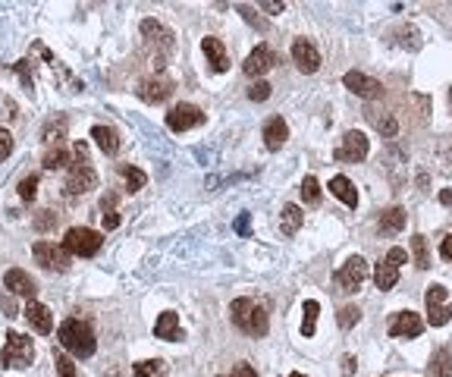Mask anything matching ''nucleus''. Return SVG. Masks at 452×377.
Instances as JSON below:
<instances>
[{"mask_svg": "<svg viewBox=\"0 0 452 377\" xmlns=\"http://www.w3.org/2000/svg\"><path fill=\"white\" fill-rule=\"evenodd\" d=\"M10 154H13V136L6 129H0V161H6Z\"/></svg>", "mask_w": 452, "mask_h": 377, "instance_id": "obj_43", "label": "nucleus"}, {"mask_svg": "<svg viewBox=\"0 0 452 377\" xmlns=\"http://www.w3.org/2000/svg\"><path fill=\"white\" fill-rule=\"evenodd\" d=\"M292 60H296V66L308 76L321 69V54H317V47L308 41V38H296V41H292Z\"/></svg>", "mask_w": 452, "mask_h": 377, "instance_id": "obj_14", "label": "nucleus"}, {"mask_svg": "<svg viewBox=\"0 0 452 377\" xmlns=\"http://www.w3.org/2000/svg\"><path fill=\"white\" fill-rule=\"evenodd\" d=\"M374 283H377V289H393L396 283H399V264H393L390 258H383L377 267H374Z\"/></svg>", "mask_w": 452, "mask_h": 377, "instance_id": "obj_25", "label": "nucleus"}, {"mask_svg": "<svg viewBox=\"0 0 452 377\" xmlns=\"http://www.w3.org/2000/svg\"><path fill=\"white\" fill-rule=\"evenodd\" d=\"M229 318H233V324L248 336H267V330H271L267 308L261 302H255V298H236V302L229 305Z\"/></svg>", "mask_w": 452, "mask_h": 377, "instance_id": "obj_2", "label": "nucleus"}, {"mask_svg": "<svg viewBox=\"0 0 452 377\" xmlns=\"http://www.w3.org/2000/svg\"><path fill=\"white\" fill-rule=\"evenodd\" d=\"M330 195H336L343 204H348V208H358V192H355L352 179L348 176H333L330 179Z\"/></svg>", "mask_w": 452, "mask_h": 377, "instance_id": "obj_23", "label": "nucleus"}, {"mask_svg": "<svg viewBox=\"0 0 452 377\" xmlns=\"http://www.w3.org/2000/svg\"><path fill=\"white\" fill-rule=\"evenodd\" d=\"M69 161H73V154H69L66 148H60V145H57V148H51V151L44 154L41 167H44V170H60V167H66Z\"/></svg>", "mask_w": 452, "mask_h": 377, "instance_id": "obj_34", "label": "nucleus"}, {"mask_svg": "<svg viewBox=\"0 0 452 377\" xmlns=\"http://www.w3.org/2000/svg\"><path fill=\"white\" fill-rule=\"evenodd\" d=\"M204 123V110L195 107V104H176L170 107L166 114V129L173 132H186V129H195V126Z\"/></svg>", "mask_w": 452, "mask_h": 377, "instance_id": "obj_11", "label": "nucleus"}, {"mask_svg": "<svg viewBox=\"0 0 452 377\" xmlns=\"http://www.w3.org/2000/svg\"><path fill=\"white\" fill-rule=\"evenodd\" d=\"M141 35H145V41L148 44H161L164 51H170L173 47V31L164 26V22H157V19H145L141 22Z\"/></svg>", "mask_w": 452, "mask_h": 377, "instance_id": "obj_20", "label": "nucleus"}, {"mask_svg": "<svg viewBox=\"0 0 452 377\" xmlns=\"http://www.w3.org/2000/svg\"><path fill=\"white\" fill-rule=\"evenodd\" d=\"M301 223H305V211L298 208V204H283L280 211V230L286 236H296L301 230Z\"/></svg>", "mask_w": 452, "mask_h": 377, "instance_id": "obj_24", "label": "nucleus"}, {"mask_svg": "<svg viewBox=\"0 0 452 377\" xmlns=\"http://www.w3.org/2000/svg\"><path fill=\"white\" fill-rule=\"evenodd\" d=\"M201 51H204V57H208V63L214 66V73H226L229 69V54H226V47L220 38H204L201 41Z\"/></svg>", "mask_w": 452, "mask_h": 377, "instance_id": "obj_19", "label": "nucleus"}, {"mask_svg": "<svg viewBox=\"0 0 452 377\" xmlns=\"http://www.w3.org/2000/svg\"><path fill=\"white\" fill-rule=\"evenodd\" d=\"M57 340L63 346V352L76 358H91L94 349H98V340H94V330L79 318H66L57 330Z\"/></svg>", "mask_w": 452, "mask_h": 377, "instance_id": "obj_1", "label": "nucleus"}, {"mask_svg": "<svg viewBox=\"0 0 452 377\" xmlns=\"http://www.w3.org/2000/svg\"><path fill=\"white\" fill-rule=\"evenodd\" d=\"M386 258H390L393 264H406V261H408L406 248H390V251H386Z\"/></svg>", "mask_w": 452, "mask_h": 377, "instance_id": "obj_45", "label": "nucleus"}, {"mask_svg": "<svg viewBox=\"0 0 452 377\" xmlns=\"http://www.w3.org/2000/svg\"><path fill=\"white\" fill-rule=\"evenodd\" d=\"M298 192H301V201L305 204H321V183H317L314 176H305L301 179V186H298Z\"/></svg>", "mask_w": 452, "mask_h": 377, "instance_id": "obj_35", "label": "nucleus"}, {"mask_svg": "<svg viewBox=\"0 0 452 377\" xmlns=\"http://www.w3.org/2000/svg\"><path fill=\"white\" fill-rule=\"evenodd\" d=\"M371 151V145H368V136L358 129H348L346 136H343V145L336 148V161H343V164H361L364 157H368Z\"/></svg>", "mask_w": 452, "mask_h": 377, "instance_id": "obj_9", "label": "nucleus"}, {"mask_svg": "<svg viewBox=\"0 0 452 377\" xmlns=\"http://www.w3.org/2000/svg\"><path fill=\"white\" fill-rule=\"evenodd\" d=\"M406 208H386L383 214H380V233H386V236H393V233H399V230H406Z\"/></svg>", "mask_w": 452, "mask_h": 377, "instance_id": "obj_26", "label": "nucleus"}, {"mask_svg": "<svg viewBox=\"0 0 452 377\" xmlns=\"http://www.w3.org/2000/svg\"><path fill=\"white\" fill-rule=\"evenodd\" d=\"M101 220H104V230H116V226H120L116 195H104V198H101Z\"/></svg>", "mask_w": 452, "mask_h": 377, "instance_id": "obj_30", "label": "nucleus"}, {"mask_svg": "<svg viewBox=\"0 0 452 377\" xmlns=\"http://www.w3.org/2000/svg\"><path fill=\"white\" fill-rule=\"evenodd\" d=\"M16 73H19V79H22V85L31 91V85H35V79H31V69H29V60H19L16 63Z\"/></svg>", "mask_w": 452, "mask_h": 377, "instance_id": "obj_42", "label": "nucleus"}, {"mask_svg": "<svg viewBox=\"0 0 452 377\" xmlns=\"http://www.w3.org/2000/svg\"><path fill=\"white\" fill-rule=\"evenodd\" d=\"M301 314H305V318H301V336H308V340H311V336L317 333V314H321V302L308 298L305 308H301Z\"/></svg>", "mask_w": 452, "mask_h": 377, "instance_id": "obj_28", "label": "nucleus"}, {"mask_svg": "<svg viewBox=\"0 0 452 377\" xmlns=\"http://www.w3.org/2000/svg\"><path fill=\"white\" fill-rule=\"evenodd\" d=\"M411 255H415V267H421V271L431 267V248H427V239L421 233L411 236Z\"/></svg>", "mask_w": 452, "mask_h": 377, "instance_id": "obj_31", "label": "nucleus"}, {"mask_svg": "<svg viewBox=\"0 0 452 377\" xmlns=\"http://www.w3.org/2000/svg\"><path fill=\"white\" fill-rule=\"evenodd\" d=\"M54 365H57V377H76V365L66 352H54Z\"/></svg>", "mask_w": 452, "mask_h": 377, "instance_id": "obj_38", "label": "nucleus"}, {"mask_svg": "<svg viewBox=\"0 0 452 377\" xmlns=\"http://www.w3.org/2000/svg\"><path fill=\"white\" fill-rule=\"evenodd\" d=\"M31 255H35V261L44 267V271H69V261H73V255H69L63 246H54L51 239H41L35 242V248H31Z\"/></svg>", "mask_w": 452, "mask_h": 377, "instance_id": "obj_7", "label": "nucleus"}, {"mask_svg": "<svg viewBox=\"0 0 452 377\" xmlns=\"http://www.w3.org/2000/svg\"><path fill=\"white\" fill-rule=\"evenodd\" d=\"M233 377H258V374H255V368H251V365H245V361H242V365H236Z\"/></svg>", "mask_w": 452, "mask_h": 377, "instance_id": "obj_46", "label": "nucleus"}, {"mask_svg": "<svg viewBox=\"0 0 452 377\" xmlns=\"http://www.w3.org/2000/svg\"><path fill=\"white\" fill-rule=\"evenodd\" d=\"M368 280V261H364L361 255H352L348 261L336 271V289L339 293H358L361 283Z\"/></svg>", "mask_w": 452, "mask_h": 377, "instance_id": "obj_6", "label": "nucleus"}, {"mask_svg": "<svg viewBox=\"0 0 452 377\" xmlns=\"http://www.w3.org/2000/svg\"><path fill=\"white\" fill-rule=\"evenodd\" d=\"M258 10H264V13L276 16V13H283V10H286V4H276V0H261V4H258Z\"/></svg>", "mask_w": 452, "mask_h": 377, "instance_id": "obj_44", "label": "nucleus"}, {"mask_svg": "<svg viewBox=\"0 0 452 377\" xmlns=\"http://www.w3.org/2000/svg\"><path fill=\"white\" fill-rule=\"evenodd\" d=\"M440 255H443V258H446V261L452 264V233L446 236V239H443V246H440Z\"/></svg>", "mask_w": 452, "mask_h": 377, "instance_id": "obj_47", "label": "nucleus"}, {"mask_svg": "<svg viewBox=\"0 0 452 377\" xmlns=\"http://www.w3.org/2000/svg\"><path fill=\"white\" fill-rule=\"evenodd\" d=\"M66 129H69V120H66V116H63V114H57V116H54V120H47V123H44V129H41V139L47 141V145H54V148H57L60 141L66 139Z\"/></svg>", "mask_w": 452, "mask_h": 377, "instance_id": "obj_27", "label": "nucleus"}, {"mask_svg": "<svg viewBox=\"0 0 452 377\" xmlns=\"http://www.w3.org/2000/svg\"><path fill=\"white\" fill-rule=\"evenodd\" d=\"M38 195V176L31 173V176H22L19 179V198L22 201H31Z\"/></svg>", "mask_w": 452, "mask_h": 377, "instance_id": "obj_39", "label": "nucleus"}, {"mask_svg": "<svg viewBox=\"0 0 452 377\" xmlns=\"http://www.w3.org/2000/svg\"><path fill=\"white\" fill-rule=\"evenodd\" d=\"M286 377H305V374H298V371H292V374H286Z\"/></svg>", "mask_w": 452, "mask_h": 377, "instance_id": "obj_51", "label": "nucleus"}, {"mask_svg": "<svg viewBox=\"0 0 452 377\" xmlns=\"http://www.w3.org/2000/svg\"><path fill=\"white\" fill-rule=\"evenodd\" d=\"M276 66V51L271 44H258L255 51L245 57V63H242V69H245V76H264V73H271V69Z\"/></svg>", "mask_w": 452, "mask_h": 377, "instance_id": "obj_13", "label": "nucleus"}, {"mask_svg": "<svg viewBox=\"0 0 452 377\" xmlns=\"http://www.w3.org/2000/svg\"><path fill=\"white\" fill-rule=\"evenodd\" d=\"M343 85L352 94H358V98H364V101H374V98H380L383 94V85L377 82V79H371L368 73H361V69H348V73L343 76Z\"/></svg>", "mask_w": 452, "mask_h": 377, "instance_id": "obj_12", "label": "nucleus"}, {"mask_svg": "<svg viewBox=\"0 0 452 377\" xmlns=\"http://www.w3.org/2000/svg\"><path fill=\"white\" fill-rule=\"evenodd\" d=\"M98 186V173H94L91 164H73V170L66 173V183H63V192L66 195H85Z\"/></svg>", "mask_w": 452, "mask_h": 377, "instance_id": "obj_10", "label": "nucleus"}, {"mask_svg": "<svg viewBox=\"0 0 452 377\" xmlns=\"http://www.w3.org/2000/svg\"><path fill=\"white\" fill-rule=\"evenodd\" d=\"M35 361V346H31L29 336L10 330L4 343V352H0V365L4 368H29Z\"/></svg>", "mask_w": 452, "mask_h": 377, "instance_id": "obj_4", "label": "nucleus"}, {"mask_svg": "<svg viewBox=\"0 0 452 377\" xmlns=\"http://www.w3.org/2000/svg\"><path fill=\"white\" fill-rule=\"evenodd\" d=\"M440 204H446V208H452V188H443V192H440Z\"/></svg>", "mask_w": 452, "mask_h": 377, "instance_id": "obj_50", "label": "nucleus"}, {"mask_svg": "<svg viewBox=\"0 0 452 377\" xmlns=\"http://www.w3.org/2000/svg\"><path fill=\"white\" fill-rule=\"evenodd\" d=\"M22 318H26L29 324L35 327L38 333H44V336L54 330V314L47 311L41 302H35V298H31V302H26V308H22Z\"/></svg>", "mask_w": 452, "mask_h": 377, "instance_id": "obj_17", "label": "nucleus"}, {"mask_svg": "<svg viewBox=\"0 0 452 377\" xmlns=\"http://www.w3.org/2000/svg\"><path fill=\"white\" fill-rule=\"evenodd\" d=\"M4 286L10 289V293H16V296H26L29 302H31V298H35V293H38V283H35V277H29V273H26V271H19V267L6 271Z\"/></svg>", "mask_w": 452, "mask_h": 377, "instance_id": "obj_15", "label": "nucleus"}, {"mask_svg": "<svg viewBox=\"0 0 452 377\" xmlns=\"http://www.w3.org/2000/svg\"><path fill=\"white\" fill-rule=\"evenodd\" d=\"M54 223H57V214H54V211H38V217H35V230L38 233H47Z\"/></svg>", "mask_w": 452, "mask_h": 377, "instance_id": "obj_40", "label": "nucleus"}, {"mask_svg": "<svg viewBox=\"0 0 452 377\" xmlns=\"http://www.w3.org/2000/svg\"><path fill=\"white\" fill-rule=\"evenodd\" d=\"M358 321H361V308H358V305H346V308H339V314H336V324L343 327V330H352Z\"/></svg>", "mask_w": 452, "mask_h": 377, "instance_id": "obj_37", "label": "nucleus"}, {"mask_svg": "<svg viewBox=\"0 0 452 377\" xmlns=\"http://www.w3.org/2000/svg\"><path fill=\"white\" fill-rule=\"evenodd\" d=\"M386 333H390L393 340H415V336L424 333V318L418 311H396L390 318Z\"/></svg>", "mask_w": 452, "mask_h": 377, "instance_id": "obj_8", "label": "nucleus"}, {"mask_svg": "<svg viewBox=\"0 0 452 377\" xmlns=\"http://www.w3.org/2000/svg\"><path fill=\"white\" fill-rule=\"evenodd\" d=\"M267 98H271V85H267V82L248 85V101H267Z\"/></svg>", "mask_w": 452, "mask_h": 377, "instance_id": "obj_41", "label": "nucleus"}, {"mask_svg": "<svg viewBox=\"0 0 452 377\" xmlns=\"http://www.w3.org/2000/svg\"><path fill=\"white\" fill-rule=\"evenodd\" d=\"M352 371H355V356H346L343 358V377H348Z\"/></svg>", "mask_w": 452, "mask_h": 377, "instance_id": "obj_49", "label": "nucleus"}, {"mask_svg": "<svg viewBox=\"0 0 452 377\" xmlns=\"http://www.w3.org/2000/svg\"><path fill=\"white\" fill-rule=\"evenodd\" d=\"M136 91H139L141 101H148V104H161V101H166L173 94V85L166 82V79H141Z\"/></svg>", "mask_w": 452, "mask_h": 377, "instance_id": "obj_16", "label": "nucleus"}, {"mask_svg": "<svg viewBox=\"0 0 452 377\" xmlns=\"http://www.w3.org/2000/svg\"><path fill=\"white\" fill-rule=\"evenodd\" d=\"M431 374L433 377H452V356H449V349H437V352H433Z\"/></svg>", "mask_w": 452, "mask_h": 377, "instance_id": "obj_32", "label": "nucleus"}, {"mask_svg": "<svg viewBox=\"0 0 452 377\" xmlns=\"http://www.w3.org/2000/svg\"><path fill=\"white\" fill-rule=\"evenodd\" d=\"M101 246H104V236L91 230V226H73L63 236V248L76 258H94L101 251Z\"/></svg>", "mask_w": 452, "mask_h": 377, "instance_id": "obj_3", "label": "nucleus"}, {"mask_svg": "<svg viewBox=\"0 0 452 377\" xmlns=\"http://www.w3.org/2000/svg\"><path fill=\"white\" fill-rule=\"evenodd\" d=\"M236 233L239 236L248 233V214H239V220H236Z\"/></svg>", "mask_w": 452, "mask_h": 377, "instance_id": "obj_48", "label": "nucleus"}, {"mask_svg": "<svg viewBox=\"0 0 452 377\" xmlns=\"http://www.w3.org/2000/svg\"><path fill=\"white\" fill-rule=\"evenodd\" d=\"M286 139H289V126L283 116H271V120L264 123V145H267V151H280L283 145H286Z\"/></svg>", "mask_w": 452, "mask_h": 377, "instance_id": "obj_18", "label": "nucleus"}, {"mask_svg": "<svg viewBox=\"0 0 452 377\" xmlns=\"http://www.w3.org/2000/svg\"><path fill=\"white\" fill-rule=\"evenodd\" d=\"M157 340H182V327H179V314L176 311H164L154 324Z\"/></svg>", "mask_w": 452, "mask_h": 377, "instance_id": "obj_21", "label": "nucleus"}, {"mask_svg": "<svg viewBox=\"0 0 452 377\" xmlns=\"http://www.w3.org/2000/svg\"><path fill=\"white\" fill-rule=\"evenodd\" d=\"M371 123H374V129L380 132V136H383V139H396V136H399V123H396V116L393 114H374V110H371Z\"/></svg>", "mask_w": 452, "mask_h": 377, "instance_id": "obj_29", "label": "nucleus"}, {"mask_svg": "<svg viewBox=\"0 0 452 377\" xmlns=\"http://www.w3.org/2000/svg\"><path fill=\"white\" fill-rule=\"evenodd\" d=\"M166 365L161 358H145V361H136V377H164Z\"/></svg>", "mask_w": 452, "mask_h": 377, "instance_id": "obj_36", "label": "nucleus"}, {"mask_svg": "<svg viewBox=\"0 0 452 377\" xmlns=\"http://www.w3.org/2000/svg\"><path fill=\"white\" fill-rule=\"evenodd\" d=\"M424 302H427V321H431V327H443L452 318V302H449V293L443 283L427 286Z\"/></svg>", "mask_w": 452, "mask_h": 377, "instance_id": "obj_5", "label": "nucleus"}, {"mask_svg": "<svg viewBox=\"0 0 452 377\" xmlns=\"http://www.w3.org/2000/svg\"><path fill=\"white\" fill-rule=\"evenodd\" d=\"M91 139H94V145H98L107 157H114L116 151H120V136H116V129H110V126H94Z\"/></svg>", "mask_w": 452, "mask_h": 377, "instance_id": "obj_22", "label": "nucleus"}, {"mask_svg": "<svg viewBox=\"0 0 452 377\" xmlns=\"http://www.w3.org/2000/svg\"><path fill=\"white\" fill-rule=\"evenodd\" d=\"M120 176L126 183V192H139V188H145V183H148L145 170H139V167H120Z\"/></svg>", "mask_w": 452, "mask_h": 377, "instance_id": "obj_33", "label": "nucleus"}]
</instances>
